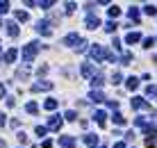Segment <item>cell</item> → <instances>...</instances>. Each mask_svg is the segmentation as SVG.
Instances as JSON below:
<instances>
[{"label": "cell", "mask_w": 157, "mask_h": 148, "mask_svg": "<svg viewBox=\"0 0 157 148\" xmlns=\"http://www.w3.org/2000/svg\"><path fill=\"white\" fill-rule=\"evenodd\" d=\"M16 16H18V20H25V18H27V14H25V11H18Z\"/></svg>", "instance_id": "9c48e42d"}, {"label": "cell", "mask_w": 157, "mask_h": 148, "mask_svg": "<svg viewBox=\"0 0 157 148\" xmlns=\"http://www.w3.org/2000/svg\"><path fill=\"white\" fill-rule=\"evenodd\" d=\"M55 107H57V100H52V98L46 100V109H55Z\"/></svg>", "instance_id": "277c9868"}, {"label": "cell", "mask_w": 157, "mask_h": 148, "mask_svg": "<svg viewBox=\"0 0 157 148\" xmlns=\"http://www.w3.org/2000/svg\"><path fill=\"white\" fill-rule=\"evenodd\" d=\"M36 46H39V43H30V46L25 48V52H23V57H25V61H30L32 57H34V52H36Z\"/></svg>", "instance_id": "6da1fadb"}, {"label": "cell", "mask_w": 157, "mask_h": 148, "mask_svg": "<svg viewBox=\"0 0 157 148\" xmlns=\"http://www.w3.org/2000/svg\"><path fill=\"white\" fill-rule=\"evenodd\" d=\"M9 9V5H7V2H0V11H7Z\"/></svg>", "instance_id": "30bf717a"}, {"label": "cell", "mask_w": 157, "mask_h": 148, "mask_svg": "<svg viewBox=\"0 0 157 148\" xmlns=\"http://www.w3.org/2000/svg\"><path fill=\"white\" fill-rule=\"evenodd\" d=\"M7 27H9V34H11V36H16V34H18V25H14V23H9Z\"/></svg>", "instance_id": "3957f363"}, {"label": "cell", "mask_w": 157, "mask_h": 148, "mask_svg": "<svg viewBox=\"0 0 157 148\" xmlns=\"http://www.w3.org/2000/svg\"><path fill=\"white\" fill-rule=\"evenodd\" d=\"M48 125H50V128H52V130H57V128H59V125H61V121H59V116H52V121H50V123H48Z\"/></svg>", "instance_id": "7a4b0ae2"}, {"label": "cell", "mask_w": 157, "mask_h": 148, "mask_svg": "<svg viewBox=\"0 0 157 148\" xmlns=\"http://www.w3.org/2000/svg\"><path fill=\"white\" fill-rule=\"evenodd\" d=\"M27 112H32V114L36 112V105H34V102H30V105H27Z\"/></svg>", "instance_id": "ba28073f"}, {"label": "cell", "mask_w": 157, "mask_h": 148, "mask_svg": "<svg viewBox=\"0 0 157 148\" xmlns=\"http://www.w3.org/2000/svg\"><path fill=\"white\" fill-rule=\"evenodd\" d=\"M127 87L134 89V87H137V80H134V77H130V80H127Z\"/></svg>", "instance_id": "52a82bcc"}, {"label": "cell", "mask_w": 157, "mask_h": 148, "mask_svg": "<svg viewBox=\"0 0 157 148\" xmlns=\"http://www.w3.org/2000/svg\"><path fill=\"white\" fill-rule=\"evenodd\" d=\"M2 123H5V116H2V114H0V125H2Z\"/></svg>", "instance_id": "8fae6325"}, {"label": "cell", "mask_w": 157, "mask_h": 148, "mask_svg": "<svg viewBox=\"0 0 157 148\" xmlns=\"http://www.w3.org/2000/svg\"><path fill=\"white\" fill-rule=\"evenodd\" d=\"M5 59H7V61H14V59H16V50H9V52L5 55Z\"/></svg>", "instance_id": "5b68a950"}, {"label": "cell", "mask_w": 157, "mask_h": 148, "mask_svg": "<svg viewBox=\"0 0 157 148\" xmlns=\"http://www.w3.org/2000/svg\"><path fill=\"white\" fill-rule=\"evenodd\" d=\"M61 146L64 148H73V139H61Z\"/></svg>", "instance_id": "8992f818"}, {"label": "cell", "mask_w": 157, "mask_h": 148, "mask_svg": "<svg viewBox=\"0 0 157 148\" xmlns=\"http://www.w3.org/2000/svg\"><path fill=\"white\" fill-rule=\"evenodd\" d=\"M2 93H5V87H2V84H0V96H2Z\"/></svg>", "instance_id": "7c38bea8"}]
</instances>
